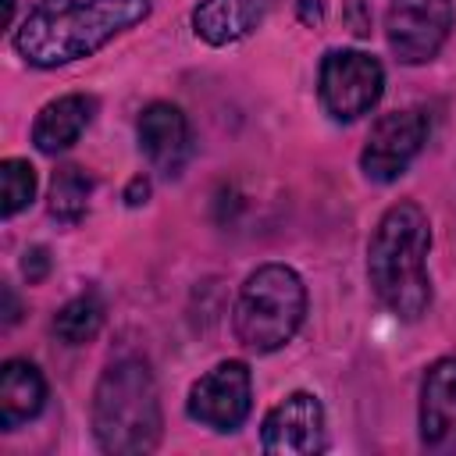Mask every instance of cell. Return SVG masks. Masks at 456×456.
Returning a JSON list of instances; mask_svg holds the SVG:
<instances>
[{"label":"cell","instance_id":"1","mask_svg":"<svg viewBox=\"0 0 456 456\" xmlns=\"http://www.w3.org/2000/svg\"><path fill=\"white\" fill-rule=\"evenodd\" d=\"M150 0H39L14 28V50L36 68H61L139 25Z\"/></svg>","mask_w":456,"mask_h":456},{"label":"cell","instance_id":"2","mask_svg":"<svg viewBox=\"0 0 456 456\" xmlns=\"http://www.w3.org/2000/svg\"><path fill=\"white\" fill-rule=\"evenodd\" d=\"M428 249H431L428 214L410 200L388 207L367 242L370 289L399 321H420L431 306Z\"/></svg>","mask_w":456,"mask_h":456},{"label":"cell","instance_id":"3","mask_svg":"<svg viewBox=\"0 0 456 456\" xmlns=\"http://www.w3.org/2000/svg\"><path fill=\"white\" fill-rule=\"evenodd\" d=\"M160 392L150 367L135 356L110 363L93 392V435L103 452L142 456L160 445Z\"/></svg>","mask_w":456,"mask_h":456},{"label":"cell","instance_id":"4","mask_svg":"<svg viewBox=\"0 0 456 456\" xmlns=\"http://www.w3.org/2000/svg\"><path fill=\"white\" fill-rule=\"evenodd\" d=\"M306 317V285L285 264L256 267L235 299V335L253 353H274L299 331Z\"/></svg>","mask_w":456,"mask_h":456},{"label":"cell","instance_id":"5","mask_svg":"<svg viewBox=\"0 0 456 456\" xmlns=\"http://www.w3.org/2000/svg\"><path fill=\"white\" fill-rule=\"evenodd\" d=\"M385 89V68L363 50H328L317 71V93L335 121L363 118Z\"/></svg>","mask_w":456,"mask_h":456},{"label":"cell","instance_id":"6","mask_svg":"<svg viewBox=\"0 0 456 456\" xmlns=\"http://www.w3.org/2000/svg\"><path fill=\"white\" fill-rule=\"evenodd\" d=\"M452 21V0H392L385 14L388 46L403 64H424L442 50Z\"/></svg>","mask_w":456,"mask_h":456},{"label":"cell","instance_id":"7","mask_svg":"<svg viewBox=\"0 0 456 456\" xmlns=\"http://www.w3.org/2000/svg\"><path fill=\"white\" fill-rule=\"evenodd\" d=\"M428 114L420 107H406V110H388L370 125L367 146L360 153V167L370 182H395L410 160L420 153V146L428 142Z\"/></svg>","mask_w":456,"mask_h":456},{"label":"cell","instance_id":"8","mask_svg":"<svg viewBox=\"0 0 456 456\" xmlns=\"http://www.w3.org/2000/svg\"><path fill=\"white\" fill-rule=\"evenodd\" d=\"M253 410V378L242 360L210 367L189 388V417L214 431H235Z\"/></svg>","mask_w":456,"mask_h":456},{"label":"cell","instance_id":"9","mask_svg":"<svg viewBox=\"0 0 456 456\" xmlns=\"http://www.w3.org/2000/svg\"><path fill=\"white\" fill-rule=\"evenodd\" d=\"M260 445L264 452L274 456H314L328 445L324 431V406L310 392H292L285 395L260 428Z\"/></svg>","mask_w":456,"mask_h":456},{"label":"cell","instance_id":"10","mask_svg":"<svg viewBox=\"0 0 456 456\" xmlns=\"http://www.w3.org/2000/svg\"><path fill=\"white\" fill-rule=\"evenodd\" d=\"M420 445L428 452H456V356L428 367L420 385Z\"/></svg>","mask_w":456,"mask_h":456},{"label":"cell","instance_id":"11","mask_svg":"<svg viewBox=\"0 0 456 456\" xmlns=\"http://www.w3.org/2000/svg\"><path fill=\"white\" fill-rule=\"evenodd\" d=\"M139 150L146 153V160L164 171V175H178L182 164L192 153V135H189V121L175 103H150L139 114Z\"/></svg>","mask_w":456,"mask_h":456},{"label":"cell","instance_id":"12","mask_svg":"<svg viewBox=\"0 0 456 456\" xmlns=\"http://www.w3.org/2000/svg\"><path fill=\"white\" fill-rule=\"evenodd\" d=\"M271 0H200L192 11V32L210 46L246 39L267 14Z\"/></svg>","mask_w":456,"mask_h":456},{"label":"cell","instance_id":"13","mask_svg":"<svg viewBox=\"0 0 456 456\" xmlns=\"http://www.w3.org/2000/svg\"><path fill=\"white\" fill-rule=\"evenodd\" d=\"M93 110H96V100L93 96H82V93H68V96H57L50 100L39 114H36V125H32V142L39 153H61L68 150L71 142H78V135L89 128L93 121Z\"/></svg>","mask_w":456,"mask_h":456},{"label":"cell","instance_id":"14","mask_svg":"<svg viewBox=\"0 0 456 456\" xmlns=\"http://www.w3.org/2000/svg\"><path fill=\"white\" fill-rule=\"evenodd\" d=\"M46 403V381L36 363L28 360H7L0 367V424L11 431L25 420H32Z\"/></svg>","mask_w":456,"mask_h":456},{"label":"cell","instance_id":"15","mask_svg":"<svg viewBox=\"0 0 456 456\" xmlns=\"http://www.w3.org/2000/svg\"><path fill=\"white\" fill-rule=\"evenodd\" d=\"M89 192H93V178L78 164L57 167L53 178H50V214L61 224H78L86 217Z\"/></svg>","mask_w":456,"mask_h":456},{"label":"cell","instance_id":"16","mask_svg":"<svg viewBox=\"0 0 456 456\" xmlns=\"http://www.w3.org/2000/svg\"><path fill=\"white\" fill-rule=\"evenodd\" d=\"M100 328H103V299L96 292H82L68 299L53 317V331L64 346H86L96 338Z\"/></svg>","mask_w":456,"mask_h":456},{"label":"cell","instance_id":"17","mask_svg":"<svg viewBox=\"0 0 456 456\" xmlns=\"http://www.w3.org/2000/svg\"><path fill=\"white\" fill-rule=\"evenodd\" d=\"M0 214L14 217L18 210H25L36 196V167L21 157H7L0 164Z\"/></svg>","mask_w":456,"mask_h":456},{"label":"cell","instance_id":"18","mask_svg":"<svg viewBox=\"0 0 456 456\" xmlns=\"http://www.w3.org/2000/svg\"><path fill=\"white\" fill-rule=\"evenodd\" d=\"M21 274L28 278V285H36V281H43V278L50 274V253H46V246H32V249H25Z\"/></svg>","mask_w":456,"mask_h":456},{"label":"cell","instance_id":"19","mask_svg":"<svg viewBox=\"0 0 456 456\" xmlns=\"http://www.w3.org/2000/svg\"><path fill=\"white\" fill-rule=\"evenodd\" d=\"M150 200V178L146 175H135L132 182H128V189H125V203L128 207H139V203H146Z\"/></svg>","mask_w":456,"mask_h":456},{"label":"cell","instance_id":"20","mask_svg":"<svg viewBox=\"0 0 456 456\" xmlns=\"http://www.w3.org/2000/svg\"><path fill=\"white\" fill-rule=\"evenodd\" d=\"M349 21H353V32L356 36H367L370 32V14H367L363 0H349Z\"/></svg>","mask_w":456,"mask_h":456},{"label":"cell","instance_id":"21","mask_svg":"<svg viewBox=\"0 0 456 456\" xmlns=\"http://www.w3.org/2000/svg\"><path fill=\"white\" fill-rule=\"evenodd\" d=\"M21 317V306H18V296L11 285H4V324H14Z\"/></svg>","mask_w":456,"mask_h":456},{"label":"cell","instance_id":"22","mask_svg":"<svg viewBox=\"0 0 456 456\" xmlns=\"http://www.w3.org/2000/svg\"><path fill=\"white\" fill-rule=\"evenodd\" d=\"M299 18H303L306 25H321V18H324L321 0H299Z\"/></svg>","mask_w":456,"mask_h":456}]
</instances>
